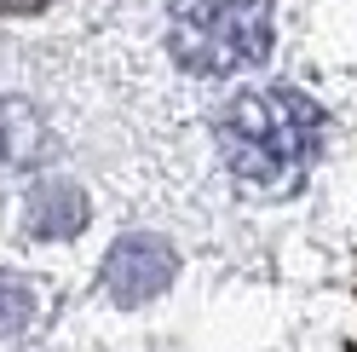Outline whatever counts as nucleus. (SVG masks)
<instances>
[{
  "instance_id": "1",
  "label": "nucleus",
  "mask_w": 357,
  "mask_h": 352,
  "mask_svg": "<svg viewBox=\"0 0 357 352\" xmlns=\"http://www.w3.org/2000/svg\"><path fill=\"white\" fill-rule=\"evenodd\" d=\"M317 139H323V110L288 87L242 93L231 116L219 122V150H225L231 173L254 191H288L317 156Z\"/></svg>"
},
{
  "instance_id": "2",
  "label": "nucleus",
  "mask_w": 357,
  "mask_h": 352,
  "mask_svg": "<svg viewBox=\"0 0 357 352\" xmlns=\"http://www.w3.org/2000/svg\"><path fill=\"white\" fill-rule=\"evenodd\" d=\"M173 58L190 75H236L271 52V0H173Z\"/></svg>"
},
{
  "instance_id": "3",
  "label": "nucleus",
  "mask_w": 357,
  "mask_h": 352,
  "mask_svg": "<svg viewBox=\"0 0 357 352\" xmlns=\"http://www.w3.org/2000/svg\"><path fill=\"white\" fill-rule=\"evenodd\" d=\"M167 283H173V249L162 237H121L104 254V289L121 306H139L150 295H162Z\"/></svg>"
},
{
  "instance_id": "4",
  "label": "nucleus",
  "mask_w": 357,
  "mask_h": 352,
  "mask_svg": "<svg viewBox=\"0 0 357 352\" xmlns=\"http://www.w3.org/2000/svg\"><path fill=\"white\" fill-rule=\"evenodd\" d=\"M29 226L40 237H75L86 226V196L75 185H40L29 196Z\"/></svg>"
},
{
  "instance_id": "5",
  "label": "nucleus",
  "mask_w": 357,
  "mask_h": 352,
  "mask_svg": "<svg viewBox=\"0 0 357 352\" xmlns=\"http://www.w3.org/2000/svg\"><path fill=\"white\" fill-rule=\"evenodd\" d=\"M35 312H40L35 283L17 277V272H0V335H24L35 323Z\"/></svg>"
},
{
  "instance_id": "6",
  "label": "nucleus",
  "mask_w": 357,
  "mask_h": 352,
  "mask_svg": "<svg viewBox=\"0 0 357 352\" xmlns=\"http://www.w3.org/2000/svg\"><path fill=\"white\" fill-rule=\"evenodd\" d=\"M29 6H47V0H0V12H29Z\"/></svg>"
}]
</instances>
